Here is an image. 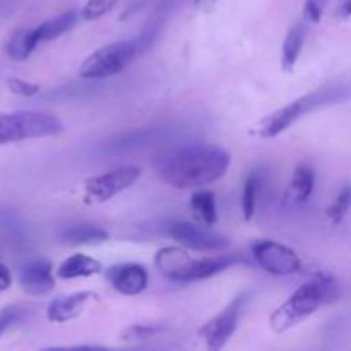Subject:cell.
Here are the masks:
<instances>
[{"label":"cell","mask_w":351,"mask_h":351,"mask_svg":"<svg viewBox=\"0 0 351 351\" xmlns=\"http://www.w3.org/2000/svg\"><path fill=\"white\" fill-rule=\"evenodd\" d=\"M230 154L215 144H187L165 151L154 160L158 177L178 191H197L228 171Z\"/></svg>","instance_id":"6da1fadb"},{"label":"cell","mask_w":351,"mask_h":351,"mask_svg":"<svg viewBox=\"0 0 351 351\" xmlns=\"http://www.w3.org/2000/svg\"><path fill=\"white\" fill-rule=\"evenodd\" d=\"M242 263L243 257L237 254L192 257L187 250L180 247H163L154 256V264L160 273L173 283H194V281L208 280Z\"/></svg>","instance_id":"7a4b0ae2"},{"label":"cell","mask_w":351,"mask_h":351,"mask_svg":"<svg viewBox=\"0 0 351 351\" xmlns=\"http://www.w3.org/2000/svg\"><path fill=\"white\" fill-rule=\"evenodd\" d=\"M338 297V285L332 278L319 276L290 295L287 302L280 305L271 314L269 326L273 332L283 335L291 328L304 322L312 314L319 311L324 304H329Z\"/></svg>","instance_id":"3957f363"},{"label":"cell","mask_w":351,"mask_h":351,"mask_svg":"<svg viewBox=\"0 0 351 351\" xmlns=\"http://www.w3.org/2000/svg\"><path fill=\"white\" fill-rule=\"evenodd\" d=\"M351 96V88L343 82H336V84H328L324 88H319L315 91L308 93V95L297 98L295 101L288 103L283 108L276 110L274 113L267 115L263 119V122L257 125V136L271 137L280 136L287 129H290L295 122L304 119L305 115L317 110L326 108V106L338 105V103L346 101Z\"/></svg>","instance_id":"277c9868"},{"label":"cell","mask_w":351,"mask_h":351,"mask_svg":"<svg viewBox=\"0 0 351 351\" xmlns=\"http://www.w3.org/2000/svg\"><path fill=\"white\" fill-rule=\"evenodd\" d=\"M64 130L60 120L48 112L23 110V112L0 113V146L21 143L27 139L53 137Z\"/></svg>","instance_id":"5b68a950"},{"label":"cell","mask_w":351,"mask_h":351,"mask_svg":"<svg viewBox=\"0 0 351 351\" xmlns=\"http://www.w3.org/2000/svg\"><path fill=\"white\" fill-rule=\"evenodd\" d=\"M143 41L137 40H122L113 41L93 51L79 67V75L82 79H106L112 75L120 74L125 71L134 60L144 51Z\"/></svg>","instance_id":"8992f818"},{"label":"cell","mask_w":351,"mask_h":351,"mask_svg":"<svg viewBox=\"0 0 351 351\" xmlns=\"http://www.w3.org/2000/svg\"><path fill=\"white\" fill-rule=\"evenodd\" d=\"M249 298L250 293H242L235 297L218 315L209 319L199 329V336L209 350H221L228 345V341L233 338L237 328H239L240 317L245 311Z\"/></svg>","instance_id":"52a82bcc"},{"label":"cell","mask_w":351,"mask_h":351,"mask_svg":"<svg viewBox=\"0 0 351 351\" xmlns=\"http://www.w3.org/2000/svg\"><path fill=\"white\" fill-rule=\"evenodd\" d=\"M141 168L129 165V167H120L106 173L96 175L84 182V201L88 204H103L110 201L120 192L132 187L141 178Z\"/></svg>","instance_id":"ba28073f"},{"label":"cell","mask_w":351,"mask_h":351,"mask_svg":"<svg viewBox=\"0 0 351 351\" xmlns=\"http://www.w3.org/2000/svg\"><path fill=\"white\" fill-rule=\"evenodd\" d=\"M250 252L257 266L274 276H290L302 269L298 254L276 240H257L250 247Z\"/></svg>","instance_id":"9c48e42d"},{"label":"cell","mask_w":351,"mask_h":351,"mask_svg":"<svg viewBox=\"0 0 351 351\" xmlns=\"http://www.w3.org/2000/svg\"><path fill=\"white\" fill-rule=\"evenodd\" d=\"M204 226L189 221H171L167 232L175 242L195 252H223L228 249L230 243L225 237Z\"/></svg>","instance_id":"30bf717a"},{"label":"cell","mask_w":351,"mask_h":351,"mask_svg":"<svg viewBox=\"0 0 351 351\" xmlns=\"http://www.w3.org/2000/svg\"><path fill=\"white\" fill-rule=\"evenodd\" d=\"M106 278H108L110 285L125 297H136V295L143 293L149 283L146 267L136 263L115 264L108 269Z\"/></svg>","instance_id":"8fae6325"},{"label":"cell","mask_w":351,"mask_h":351,"mask_svg":"<svg viewBox=\"0 0 351 351\" xmlns=\"http://www.w3.org/2000/svg\"><path fill=\"white\" fill-rule=\"evenodd\" d=\"M19 285L27 295L41 297L55 288L53 267L47 259H34L19 269Z\"/></svg>","instance_id":"7c38bea8"},{"label":"cell","mask_w":351,"mask_h":351,"mask_svg":"<svg viewBox=\"0 0 351 351\" xmlns=\"http://www.w3.org/2000/svg\"><path fill=\"white\" fill-rule=\"evenodd\" d=\"M96 297L98 295L93 293V291H77V293L53 298L47 308L48 321L55 322V324H64V322L72 321V319L79 317L88 307L89 302L96 300Z\"/></svg>","instance_id":"4fadbf2b"},{"label":"cell","mask_w":351,"mask_h":351,"mask_svg":"<svg viewBox=\"0 0 351 351\" xmlns=\"http://www.w3.org/2000/svg\"><path fill=\"white\" fill-rule=\"evenodd\" d=\"M79 17H81V14L75 12V10H69V12L60 14V16H55L51 19L43 21L41 24L33 27L34 38H36L38 43L57 40L62 34L69 33L77 24Z\"/></svg>","instance_id":"5bb4252c"},{"label":"cell","mask_w":351,"mask_h":351,"mask_svg":"<svg viewBox=\"0 0 351 351\" xmlns=\"http://www.w3.org/2000/svg\"><path fill=\"white\" fill-rule=\"evenodd\" d=\"M315 185V171L311 165L302 163L297 165L291 177L290 189L285 194V201L295 202V204H304L314 192Z\"/></svg>","instance_id":"9a60e30c"},{"label":"cell","mask_w":351,"mask_h":351,"mask_svg":"<svg viewBox=\"0 0 351 351\" xmlns=\"http://www.w3.org/2000/svg\"><path fill=\"white\" fill-rule=\"evenodd\" d=\"M103 266L99 261L86 256V254H74L65 259L57 269V276L62 280H75V278H89L93 274L101 273Z\"/></svg>","instance_id":"2e32d148"},{"label":"cell","mask_w":351,"mask_h":351,"mask_svg":"<svg viewBox=\"0 0 351 351\" xmlns=\"http://www.w3.org/2000/svg\"><path fill=\"white\" fill-rule=\"evenodd\" d=\"M305 31H307L305 23H297L288 31L287 38L283 41V48H281V69L285 72L293 71L295 64H297L298 57L302 53V48H304Z\"/></svg>","instance_id":"e0dca14e"},{"label":"cell","mask_w":351,"mask_h":351,"mask_svg":"<svg viewBox=\"0 0 351 351\" xmlns=\"http://www.w3.org/2000/svg\"><path fill=\"white\" fill-rule=\"evenodd\" d=\"M108 239V232L101 226L89 225V223H79V225L69 226L62 233V240L71 245H96Z\"/></svg>","instance_id":"ac0fdd59"},{"label":"cell","mask_w":351,"mask_h":351,"mask_svg":"<svg viewBox=\"0 0 351 351\" xmlns=\"http://www.w3.org/2000/svg\"><path fill=\"white\" fill-rule=\"evenodd\" d=\"M191 211L202 225L215 226L218 223V208H216V197L213 192L197 189L191 197Z\"/></svg>","instance_id":"d6986e66"},{"label":"cell","mask_w":351,"mask_h":351,"mask_svg":"<svg viewBox=\"0 0 351 351\" xmlns=\"http://www.w3.org/2000/svg\"><path fill=\"white\" fill-rule=\"evenodd\" d=\"M38 41L34 38L33 27H24V29H19L17 33H14L10 36V40L7 41L5 45V53L9 55L12 60H26L38 47Z\"/></svg>","instance_id":"ffe728a7"},{"label":"cell","mask_w":351,"mask_h":351,"mask_svg":"<svg viewBox=\"0 0 351 351\" xmlns=\"http://www.w3.org/2000/svg\"><path fill=\"white\" fill-rule=\"evenodd\" d=\"M264 175L261 171H250L247 177L245 184H243L242 191V215L245 221H250L256 215L257 209V197H259V191L263 187Z\"/></svg>","instance_id":"44dd1931"},{"label":"cell","mask_w":351,"mask_h":351,"mask_svg":"<svg viewBox=\"0 0 351 351\" xmlns=\"http://www.w3.org/2000/svg\"><path fill=\"white\" fill-rule=\"evenodd\" d=\"M351 208V185H345V187L339 191L338 197L332 201V204L329 206L326 215L331 219V223L338 225V223L343 221V218L346 216V213L350 211Z\"/></svg>","instance_id":"7402d4cb"},{"label":"cell","mask_w":351,"mask_h":351,"mask_svg":"<svg viewBox=\"0 0 351 351\" xmlns=\"http://www.w3.org/2000/svg\"><path fill=\"white\" fill-rule=\"evenodd\" d=\"M119 0H88L84 3V7L81 9V19L82 21H96V19H101L103 16L110 12L113 7L117 5Z\"/></svg>","instance_id":"603a6c76"},{"label":"cell","mask_w":351,"mask_h":351,"mask_svg":"<svg viewBox=\"0 0 351 351\" xmlns=\"http://www.w3.org/2000/svg\"><path fill=\"white\" fill-rule=\"evenodd\" d=\"M163 332V328L156 324H136L130 326L123 331V339L127 341H141V339H149Z\"/></svg>","instance_id":"cb8c5ba5"},{"label":"cell","mask_w":351,"mask_h":351,"mask_svg":"<svg viewBox=\"0 0 351 351\" xmlns=\"http://www.w3.org/2000/svg\"><path fill=\"white\" fill-rule=\"evenodd\" d=\"M7 86H9L10 91L14 95L26 96V98H31V96H36L40 93V86L33 84L29 81H24V79L19 77H9L7 79Z\"/></svg>","instance_id":"d4e9b609"},{"label":"cell","mask_w":351,"mask_h":351,"mask_svg":"<svg viewBox=\"0 0 351 351\" xmlns=\"http://www.w3.org/2000/svg\"><path fill=\"white\" fill-rule=\"evenodd\" d=\"M329 0H305L304 5V17L308 23H319L324 14L326 5H328Z\"/></svg>","instance_id":"484cf974"},{"label":"cell","mask_w":351,"mask_h":351,"mask_svg":"<svg viewBox=\"0 0 351 351\" xmlns=\"http://www.w3.org/2000/svg\"><path fill=\"white\" fill-rule=\"evenodd\" d=\"M23 315V311L19 307H5L0 311V336L7 331L9 328H12L17 321Z\"/></svg>","instance_id":"4316f807"},{"label":"cell","mask_w":351,"mask_h":351,"mask_svg":"<svg viewBox=\"0 0 351 351\" xmlns=\"http://www.w3.org/2000/svg\"><path fill=\"white\" fill-rule=\"evenodd\" d=\"M10 283H12V278H10L9 269L3 264H0V293L5 291L10 287Z\"/></svg>","instance_id":"83f0119b"},{"label":"cell","mask_w":351,"mask_h":351,"mask_svg":"<svg viewBox=\"0 0 351 351\" xmlns=\"http://www.w3.org/2000/svg\"><path fill=\"white\" fill-rule=\"evenodd\" d=\"M351 16V0H341L336 10V17L338 19H348Z\"/></svg>","instance_id":"f1b7e54d"},{"label":"cell","mask_w":351,"mask_h":351,"mask_svg":"<svg viewBox=\"0 0 351 351\" xmlns=\"http://www.w3.org/2000/svg\"><path fill=\"white\" fill-rule=\"evenodd\" d=\"M194 3L201 12H213L218 0H194Z\"/></svg>","instance_id":"f546056e"}]
</instances>
